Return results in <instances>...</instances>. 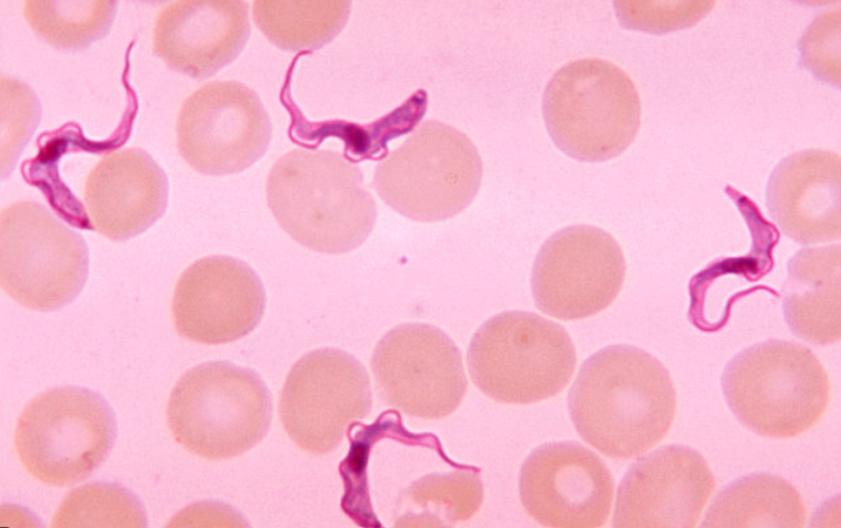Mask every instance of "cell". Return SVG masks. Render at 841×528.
<instances>
[{"label": "cell", "mask_w": 841, "mask_h": 528, "mask_svg": "<svg viewBox=\"0 0 841 528\" xmlns=\"http://www.w3.org/2000/svg\"><path fill=\"white\" fill-rule=\"evenodd\" d=\"M272 396L252 369L209 361L189 369L171 390L167 420L190 452L222 460L242 455L267 435Z\"/></svg>", "instance_id": "obj_4"}, {"label": "cell", "mask_w": 841, "mask_h": 528, "mask_svg": "<svg viewBox=\"0 0 841 528\" xmlns=\"http://www.w3.org/2000/svg\"><path fill=\"white\" fill-rule=\"evenodd\" d=\"M807 508L789 481L772 474L754 472L721 489L702 519L705 528H801Z\"/></svg>", "instance_id": "obj_22"}, {"label": "cell", "mask_w": 841, "mask_h": 528, "mask_svg": "<svg viewBox=\"0 0 841 528\" xmlns=\"http://www.w3.org/2000/svg\"><path fill=\"white\" fill-rule=\"evenodd\" d=\"M714 4V1H617L614 8L624 28L660 34L694 26Z\"/></svg>", "instance_id": "obj_28"}, {"label": "cell", "mask_w": 841, "mask_h": 528, "mask_svg": "<svg viewBox=\"0 0 841 528\" xmlns=\"http://www.w3.org/2000/svg\"><path fill=\"white\" fill-rule=\"evenodd\" d=\"M579 436L602 455L638 457L670 430L677 393L669 371L651 353L630 345H611L580 367L568 395Z\"/></svg>", "instance_id": "obj_1"}, {"label": "cell", "mask_w": 841, "mask_h": 528, "mask_svg": "<svg viewBox=\"0 0 841 528\" xmlns=\"http://www.w3.org/2000/svg\"><path fill=\"white\" fill-rule=\"evenodd\" d=\"M347 0H257L256 26L276 47L286 51L319 49L332 41L348 22Z\"/></svg>", "instance_id": "obj_23"}, {"label": "cell", "mask_w": 841, "mask_h": 528, "mask_svg": "<svg viewBox=\"0 0 841 528\" xmlns=\"http://www.w3.org/2000/svg\"><path fill=\"white\" fill-rule=\"evenodd\" d=\"M141 501L113 482H89L71 490L60 504L52 527H147Z\"/></svg>", "instance_id": "obj_26"}, {"label": "cell", "mask_w": 841, "mask_h": 528, "mask_svg": "<svg viewBox=\"0 0 841 528\" xmlns=\"http://www.w3.org/2000/svg\"><path fill=\"white\" fill-rule=\"evenodd\" d=\"M371 370L383 400L417 418L451 415L467 391L459 349L427 323H403L386 332L374 347Z\"/></svg>", "instance_id": "obj_12"}, {"label": "cell", "mask_w": 841, "mask_h": 528, "mask_svg": "<svg viewBox=\"0 0 841 528\" xmlns=\"http://www.w3.org/2000/svg\"><path fill=\"white\" fill-rule=\"evenodd\" d=\"M798 50L802 68L840 87V7L814 18L799 40Z\"/></svg>", "instance_id": "obj_29"}, {"label": "cell", "mask_w": 841, "mask_h": 528, "mask_svg": "<svg viewBox=\"0 0 841 528\" xmlns=\"http://www.w3.org/2000/svg\"><path fill=\"white\" fill-rule=\"evenodd\" d=\"M474 385L499 402L527 405L551 398L570 381L574 345L559 323L528 311H505L473 335L467 353Z\"/></svg>", "instance_id": "obj_6"}, {"label": "cell", "mask_w": 841, "mask_h": 528, "mask_svg": "<svg viewBox=\"0 0 841 528\" xmlns=\"http://www.w3.org/2000/svg\"><path fill=\"white\" fill-rule=\"evenodd\" d=\"M542 113L554 145L569 157L607 161L634 140L641 122L637 87L617 64L583 58L560 68L548 82Z\"/></svg>", "instance_id": "obj_5"}, {"label": "cell", "mask_w": 841, "mask_h": 528, "mask_svg": "<svg viewBox=\"0 0 841 528\" xmlns=\"http://www.w3.org/2000/svg\"><path fill=\"white\" fill-rule=\"evenodd\" d=\"M840 155L800 150L781 159L771 171L767 207L782 232L800 245L840 240Z\"/></svg>", "instance_id": "obj_18"}, {"label": "cell", "mask_w": 841, "mask_h": 528, "mask_svg": "<svg viewBox=\"0 0 841 528\" xmlns=\"http://www.w3.org/2000/svg\"><path fill=\"white\" fill-rule=\"evenodd\" d=\"M613 491V477L602 459L571 441L538 447L524 460L519 476L525 511L545 527L603 526Z\"/></svg>", "instance_id": "obj_14"}, {"label": "cell", "mask_w": 841, "mask_h": 528, "mask_svg": "<svg viewBox=\"0 0 841 528\" xmlns=\"http://www.w3.org/2000/svg\"><path fill=\"white\" fill-rule=\"evenodd\" d=\"M721 387L738 420L769 438L809 431L830 401V380L820 360L789 340H765L737 353L723 369Z\"/></svg>", "instance_id": "obj_3"}, {"label": "cell", "mask_w": 841, "mask_h": 528, "mask_svg": "<svg viewBox=\"0 0 841 528\" xmlns=\"http://www.w3.org/2000/svg\"><path fill=\"white\" fill-rule=\"evenodd\" d=\"M116 416L99 393L68 386L44 391L21 412L17 454L36 479L66 487L87 479L109 456Z\"/></svg>", "instance_id": "obj_8"}, {"label": "cell", "mask_w": 841, "mask_h": 528, "mask_svg": "<svg viewBox=\"0 0 841 528\" xmlns=\"http://www.w3.org/2000/svg\"><path fill=\"white\" fill-rule=\"evenodd\" d=\"M725 193L733 200L748 226L751 247L747 255L722 257L710 262L689 282V320L695 328L713 332L728 322L733 303L751 293V286L773 268V249L780 240L777 227L758 206L731 186Z\"/></svg>", "instance_id": "obj_20"}, {"label": "cell", "mask_w": 841, "mask_h": 528, "mask_svg": "<svg viewBox=\"0 0 841 528\" xmlns=\"http://www.w3.org/2000/svg\"><path fill=\"white\" fill-rule=\"evenodd\" d=\"M162 168L140 148L104 155L84 182V206L94 230L110 240L133 238L159 220L168 206Z\"/></svg>", "instance_id": "obj_19"}, {"label": "cell", "mask_w": 841, "mask_h": 528, "mask_svg": "<svg viewBox=\"0 0 841 528\" xmlns=\"http://www.w3.org/2000/svg\"><path fill=\"white\" fill-rule=\"evenodd\" d=\"M117 11L113 0H27L22 10L32 31L62 51H82L107 37Z\"/></svg>", "instance_id": "obj_24"}, {"label": "cell", "mask_w": 841, "mask_h": 528, "mask_svg": "<svg viewBox=\"0 0 841 528\" xmlns=\"http://www.w3.org/2000/svg\"><path fill=\"white\" fill-rule=\"evenodd\" d=\"M271 121L259 96L234 80L206 83L182 103L177 149L196 171L226 176L258 161L271 140Z\"/></svg>", "instance_id": "obj_11"}, {"label": "cell", "mask_w": 841, "mask_h": 528, "mask_svg": "<svg viewBox=\"0 0 841 528\" xmlns=\"http://www.w3.org/2000/svg\"><path fill=\"white\" fill-rule=\"evenodd\" d=\"M266 196L279 226L318 252L358 248L377 219L360 168L330 150L294 149L279 158L267 176Z\"/></svg>", "instance_id": "obj_2"}, {"label": "cell", "mask_w": 841, "mask_h": 528, "mask_svg": "<svg viewBox=\"0 0 841 528\" xmlns=\"http://www.w3.org/2000/svg\"><path fill=\"white\" fill-rule=\"evenodd\" d=\"M371 407L364 366L341 349L319 348L303 355L290 369L279 415L297 446L324 455L338 448L349 426L364 419Z\"/></svg>", "instance_id": "obj_10"}, {"label": "cell", "mask_w": 841, "mask_h": 528, "mask_svg": "<svg viewBox=\"0 0 841 528\" xmlns=\"http://www.w3.org/2000/svg\"><path fill=\"white\" fill-rule=\"evenodd\" d=\"M264 310L266 291L259 276L229 256L194 261L180 276L172 297L178 333L204 345L243 338L260 323Z\"/></svg>", "instance_id": "obj_15"}, {"label": "cell", "mask_w": 841, "mask_h": 528, "mask_svg": "<svg viewBox=\"0 0 841 528\" xmlns=\"http://www.w3.org/2000/svg\"><path fill=\"white\" fill-rule=\"evenodd\" d=\"M404 496L411 510L399 525L447 527L470 519L480 509L483 486L475 471L454 470L418 479Z\"/></svg>", "instance_id": "obj_25"}, {"label": "cell", "mask_w": 841, "mask_h": 528, "mask_svg": "<svg viewBox=\"0 0 841 528\" xmlns=\"http://www.w3.org/2000/svg\"><path fill=\"white\" fill-rule=\"evenodd\" d=\"M482 178L480 155L462 131L438 120L422 122L373 173L380 198L417 221L451 218L475 197Z\"/></svg>", "instance_id": "obj_7"}, {"label": "cell", "mask_w": 841, "mask_h": 528, "mask_svg": "<svg viewBox=\"0 0 841 528\" xmlns=\"http://www.w3.org/2000/svg\"><path fill=\"white\" fill-rule=\"evenodd\" d=\"M2 289L20 305L51 311L81 292L89 273L86 241L36 201L8 205L0 216Z\"/></svg>", "instance_id": "obj_9"}, {"label": "cell", "mask_w": 841, "mask_h": 528, "mask_svg": "<svg viewBox=\"0 0 841 528\" xmlns=\"http://www.w3.org/2000/svg\"><path fill=\"white\" fill-rule=\"evenodd\" d=\"M624 276L625 260L615 239L595 226L574 225L544 241L534 259L531 289L542 312L579 320L610 306Z\"/></svg>", "instance_id": "obj_13"}, {"label": "cell", "mask_w": 841, "mask_h": 528, "mask_svg": "<svg viewBox=\"0 0 841 528\" xmlns=\"http://www.w3.org/2000/svg\"><path fill=\"white\" fill-rule=\"evenodd\" d=\"M249 37L246 1L178 0L158 12L152 50L170 69L204 80L236 60Z\"/></svg>", "instance_id": "obj_17"}, {"label": "cell", "mask_w": 841, "mask_h": 528, "mask_svg": "<svg viewBox=\"0 0 841 528\" xmlns=\"http://www.w3.org/2000/svg\"><path fill=\"white\" fill-rule=\"evenodd\" d=\"M840 245L802 248L788 262L782 309L799 338L827 346L840 341Z\"/></svg>", "instance_id": "obj_21"}, {"label": "cell", "mask_w": 841, "mask_h": 528, "mask_svg": "<svg viewBox=\"0 0 841 528\" xmlns=\"http://www.w3.org/2000/svg\"><path fill=\"white\" fill-rule=\"evenodd\" d=\"M41 114L40 102L23 82L1 78V175L18 160L19 153L36 129Z\"/></svg>", "instance_id": "obj_27"}, {"label": "cell", "mask_w": 841, "mask_h": 528, "mask_svg": "<svg viewBox=\"0 0 841 528\" xmlns=\"http://www.w3.org/2000/svg\"><path fill=\"white\" fill-rule=\"evenodd\" d=\"M715 487L714 475L695 449L668 445L640 457L618 487L612 526L692 528Z\"/></svg>", "instance_id": "obj_16"}]
</instances>
